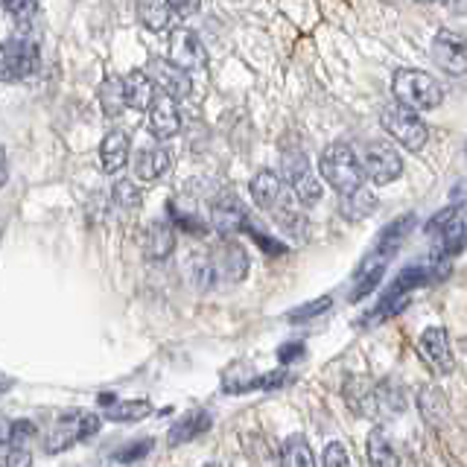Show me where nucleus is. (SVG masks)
<instances>
[{
  "label": "nucleus",
  "instance_id": "obj_9",
  "mask_svg": "<svg viewBox=\"0 0 467 467\" xmlns=\"http://www.w3.org/2000/svg\"><path fill=\"white\" fill-rule=\"evenodd\" d=\"M248 225V211L237 193H219L211 202V228L219 234V237H237L240 231H245Z\"/></svg>",
  "mask_w": 467,
  "mask_h": 467
},
{
  "label": "nucleus",
  "instance_id": "obj_21",
  "mask_svg": "<svg viewBox=\"0 0 467 467\" xmlns=\"http://www.w3.org/2000/svg\"><path fill=\"white\" fill-rule=\"evenodd\" d=\"M248 193H252V202L260 211H272L277 202L284 199V182L281 175L272 170H260L252 182H248Z\"/></svg>",
  "mask_w": 467,
  "mask_h": 467
},
{
  "label": "nucleus",
  "instance_id": "obj_14",
  "mask_svg": "<svg viewBox=\"0 0 467 467\" xmlns=\"http://www.w3.org/2000/svg\"><path fill=\"white\" fill-rule=\"evenodd\" d=\"M150 111V131L158 140H167L175 138L182 129V114H179V102L164 97V94H155L152 106L146 109Z\"/></svg>",
  "mask_w": 467,
  "mask_h": 467
},
{
  "label": "nucleus",
  "instance_id": "obj_39",
  "mask_svg": "<svg viewBox=\"0 0 467 467\" xmlns=\"http://www.w3.org/2000/svg\"><path fill=\"white\" fill-rule=\"evenodd\" d=\"M152 438H143V441H135V444H129V447H123V450H117L114 452V462H120V464H129V462H138V459H143L146 452L152 450Z\"/></svg>",
  "mask_w": 467,
  "mask_h": 467
},
{
  "label": "nucleus",
  "instance_id": "obj_8",
  "mask_svg": "<svg viewBox=\"0 0 467 467\" xmlns=\"http://www.w3.org/2000/svg\"><path fill=\"white\" fill-rule=\"evenodd\" d=\"M284 182L289 184V190L296 193L298 204H304V208H313L321 199V184L310 167V158L301 150L284 152Z\"/></svg>",
  "mask_w": 467,
  "mask_h": 467
},
{
  "label": "nucleus",
  "instance_id": "obj_22",
  "mask_svg": "<svg viewBox=\"0 0 467 467\" xmlns=\"http://www.w3.org/2000/svg\"><path fill=\"white\" fill-rule=\"evenodd\" d=\"M365 456H368V467H400V452L394 447L386 430L374 427L365 441Z\"/></svg>",
  "mask_w": 467,
  "mask_h": 467
},
{
  "label": "nucleus",
  "instance_id": "obj_46",
  "mask_svg": "<svg viewBox=\"0 0 467 467\" xmlns=\"http://www.w3.org/2000/svg\"><path fill=\"white\" fill-rule=\"evenodd\" d=\"M4 432H6V423H0V441H4Z\"/></svg>",
  "mask_w": 467,
  "mask_h": 467
},
{
  "label": "nucleus",
  "instance_id": "obj_12",
  "mask_svg": "<svg viewBox=\"0 0 467 467\" xmlns=\"http://www.w3.org/2000/svg\"><path fill=\"white\" fill-rule=\"evenodd\" d=\"M418 350L423 362L430 365L435 374H450L456 368V357H452V345H450V333L444 327H430L420 333Z\"/></svg>",
  "mask_w": 467,
  "mask_h": 467
},
{
  "label": "nucleus",
  "instance_id": "obj_33",
  "mask_svg": "<svg viewBox=\"0 0 467 467\" xmlns=\"http://www.w3.org/2000/svg\"><path fill=\"white\" fill-rule=\"evenodd\" d=\"M0 467H33V450L29 444H0Z\"/></svg>",
  "mask_w": 467,
  "mask_h": 467
},
{
  "label": "nucleus",
  "instance_id": "obj_43",
  "mask_svg": "<svg viewBox=\"0 0 467 467\" xmlns=\"http://www.w3.org/2000/svg\"><path fill=\"white\" fill-rule=\"evenodd\" d=\"M170 9L172 12H179L182 18H190V15H196L199 6H202V0H167Z\"/></svg>",
  "mask_w": 467,
  "mask_h": 467
},
{
  "label": "nucleus",
  "instance_id": "obj_25",
  "mask_svg": "<svg viewBox=\"0 0 467 467\" xmlns=\"http://www.w3.org/2000/svg\"><path fill=\"white\" fill-rule=\"evenodd\" d=\"M138 21L150 33H164L172 26V9L167 0H138Z\"/></svg>",
  "mask_w": 467,
  "mask_h": 467
},
{
  "label": "nucleus",
  "instance_id": "obj_34",
  "mask_svg": "<svg viewBox=\"0 0 467 467\" xmlns=\"http://www.w3.org/2000/svg\"><path fill=\"white\" fill-rule=\"evenodd\" d=\"M190 275H193V281H196V286H202V289H211V286H216V266H213V257H208V254H196L193 257V266H190Z\"/></svg>",
  "mask_w": 467,
  "mask_h": 467
},
{
  "label": "nucleus",
  "instance_id": "obj_48",
  "mask_svg": "<svg viewBox=\"0 0 467 467\" xmlns=\"http://www.w3.org/2000/svg\"><path fill=\"white\" fill-rule=\"evenodd\" d=\"M202 467H219V464H213V462H208V464H202Z\"/></svg>",
  "mask_w": 467,
  "mask_h": 467
},
{
  "label": "nucleus",
  "instance_id": "obj_31",
  "mask_svg": "<svg viewBox=\"0 0 467 467\" xmlns=\"http://www.w3.org/2000/svg\"><path fill=\"white\" fill-rule=\"evenodd\" d=\"M409 304V296H383V301H379L377 306H374V313H368L365 316L359 325L362 327H371V325H383L386 318H391V316H400L403 313V306Z\"/></svg>",
  "mask_w": 467,
  "mask_h": 467
},
{
  "label": "nucleus",
  "instance_id": "obj_42",
  "mask_svg": "<svg viewBox=\"0 0 467 467\" xmlns=\"http://www.w3.org/2000/svg\"><path fill=\"white\" fill-rule=\"evenodd\" d=\"M0 4H4V9L12 15L15 21L29 18V15H33V9H36V0H0Z\"/></svg>",
  "mask_w": 467,
  "mask_h": 467
},
{
  "label": "nucleus",
  "instance_id": "obj_16",
  "mask_svg": "<svg viewBox=\"0 0 467 467\" xmlns=\"http://www.w3.org/2000/svg\"><path fill=\"white\" fill-rule=\"evenodd\" d=\"M172 167V158L164 146H150V150H140L131 161V170H135V179L143 184L161 182Z\"/></svg>",
  "mask_w": 467,
  "mask_h": 467
},
{
  "label": "nucleus",
  "instance_id": "obj_20",
  "mask_svg": "<svg viewBox=\"0 0 467 467\" xmlns=\"http://www.w3.org/2000/svg\"><path fill=\"white\" fill-rule=\"evenodd\" d=\"M211 423H213L211 412H204V409H190L187 415H182V418L170 427L167 441H170V447L190 444L193 438H199V435L208 432V430H211Z\"/></svg>",
  "mask_w": 467,
  "mask_h": 467
},
{
  "label": "nucleus",
  "instance_id": "obj_47",
  "mask_svg": "<svg viewBox=\"0 0 467 467\" xmlns=\"http://www.w3.org/2000/svg\"><path fill=\"white\" fill-rule=\"evenodd\" d=\"M418 4H435V0H418Z\"/></svg>",
  "mask_w": 467,
  "mask_h": 467
},
{
  "label": "nucleus",
  "instance_id": "obj_2",
  "mask_svg": "<svg viewBox=\"0 0 467 467\" xmlns=\"http://www.w3.org/2000/svg\"><path fill=\"white\" fill-rule=\"evenodd\" d=\"M318 172L339 196H348V193H354V190L365 187V175L359 167L357 150L348 143H330L318 158Z\"/></svg>",
  "mask_w": 467,
  "mask_h": 467
},
{
  "label": "nucleus",
  "instance_id": "obj_6",
  "mask_svg": "<svg viewBox=\"0 0 467 467\" xmlns=\"http://www.w3.org/2000/svg\"><path fill=\"white\" fill-rule=\"evenodd\" d=\"M379 123H383V129L389 131V135L409 152H420L423 146H427V140H430V129H427V123L420 120V114L412 111V109L398 106V102L383 109Z\"/></svg>",
  "mask_w": 467,
  "mask_h": 467
},
{
  "label": "nucleus",
  "instance_id": "obj_4",
  "mask_svg": "<svg viewBox=\"0 0 467 467\" xmlns=\"http://www.w3.org/2000/svg\"><path fill=\"white\" fill-rule=\"evenodd\" d=\"M102 427V420L91 412H65L58 418L50 432L44 435V452H65L73 444H82L88 438H94Z\"/></svg>",
  "mask_w": 467,
  "mask_h": 467
},
{
  "label": "nucleus",
  "instance_id": "obj_23",
  "mask_svg": "<svg viewBox=\"0 0 467 467\" xmlns=\"http://www.w3.org/2000/svg\"><path fill=\"white\" fill-rule=\"evenodd\" d=\"M152 99H155L152 79L146 77L143 70L129 73V77L123 79V102H126V106L135 109V111H146L152 106Z\"/></svg>",
  "mask_w": 467,
  "mask_h": 467
},
{
  "label": "nucleus",
  "instance_id": "obj_18",
  "mask_svg": "<svg viewBox=\"0 0 467 467\" xmlns=\"http://www.w3.org/2000/svg\"><path fill=\"white\" fill-rule=\"evenodd\" d=\"M415 213H406L400 219H394V223H389L383 231H379V237H377V245H374V252L371 257H379V260H391L394 254L400 252V245L403 240L409 237V231L415 228Z\"/></svg>",
  "mask_w": 467,
  "mask_h": 467
},
{
  "label": "nucleus",
  "instance_id": "obj_1",
  "mask_svg": "<svg viewBox=\"0 0 467 467\" xmlns=\"http://www.w3.org/2000/svg\"><path fill=\"white\" fill-rule=\"evenodd\" d=\"M345 398H348V406L354 409L357 415L377 418V420L394 418L406 409L403 389L394 386L391 379H383V383H377V386L365 383V379H348Z\"/></svg>",
  "mask_w": 467,
  "mask_h": 467
},
{
  "label": "nucleus",
  "instance_id": "obj_40",
  "mask_svg": "<svg viewBox=\"0 0 467 467\" xmlns=\"http://www.w3.org/2000/svg\"><path fill=\"white\" fill-rule=\"evenodd\" d=\"M245 231L252 234L254 243H257V245H260L266 254H272V257H275V254H286V245H284V240H275V237H269V234H263V231L252 228V223L245 225Z\"/></svg>",
  "mask_w": 467,
  "mask_h": 467
},
{
  "label": "nucleus",
  "instance_id": "obj_41",
  "mask_svg": "<svg viewBox=\"0 0 467 467\" xmlns=\"http://www.w3.org/2000/svg\"><path fill=\"white\" fill-rule=\"evenodd\" d=\"M292 379L289 371H269V374H263V377H254V386L252 389H281L286 386Z\"/></svg>",
  "mask_w": 467,
  "mask_h": 467
},
{
  "label": "nucleus",
  "instance_id": "obj_10",
  "mask_svg": "<svg viewBox=\"0 0 467 467\" xmlns=\"http://www.w3.org/2000/svg\"><path fill=\"white\" fill-rule=\"evenodd\" d=\"M170 62L184 73H199L208 67V50L193 29H172L170 33Z\"/></svg>",
  "mask_w": 467,
  "mask_h": 467
},
{
  "label": "nucleus",
  "instance_id": "obj_7",
  "mask_svg": "<svg viewBox=\"0 0 467 467\" xmlns=\"http://www.w3.org/2000/svg\"><path fill=\"white\" fill-rule=\"evenodd\" d=\"M359 158V167H362V175L368 179L371 184L383 187V184H391L400 179L403 172V161H400V152L394 150V146L383 143V140H371L362 146V152H357Z\"/></svg>",
  "mask_w": 467,
  "mask_h": 467
},
{
  "label": "nucleus",
  "instance_id": "obj_5",
  "mask_svg": "<svg viewBox=\"0 0 467 467\" xmlns=\"http://www.w3.org/2000/svg\"><path fill=\"white\" fill-rule=\"evenodd\" d=\"M41 56L33 38L12 36L0 44V82H18L38 73Z\"/></svg>",
  "mask_w": 467,
  "mask_h": 467
},
{
  "label": "nucleus",
  "instance_id": "obj_3",
  "mask_svg": "<svg viewBox=\"0 0 467 467\" xmlns=\"http://www.w3.org/2000/svg\"><path fill=\"white\" fill-rule=\"evenodd\" d=\"M391 91L398 97V106L403 109H412V111H430V109H438L444 99V88L435 77L423 70H398L391 79Z\"/></svg>",
  "mask_w": 467,
  "mask_h": 467
},
{
  "label": "nucleus",
  "instance_id": "obj_36",
  "mask_svg": "<svg viewBox=\"0 0 467 467\" xmlns=\"http://www.w3.org/2000/svg\"><path fill=\"white\" fill-rule=\"evenodd\" d=\"M111 193H114V202L120 204V208H138V204L143 202V193H140V187L135 182H126L120 179L114 187H111Z\"/></svg>",
  "mask_w": 467,
  "mask_h": 467
},
{
  "label": "nucleus",
  "instance_id": "obj_17",
  "mask_svg": "<svg viewBox=\"0 0 467 467\" xmlns=\"http://www.w3.org/2000/svg\"><path fill=\"white\" fill-rule=\"evenodd\" d=\"M175 231L170 219H152L143 231V254L150 260H167L175 252Z\"/></svg>",
  "mask_w": 467,
  "mask_h": 467
},
{
  "label": "nucleus",
  "instance_id": "obj_13",
  "mask_svg": "<svg viewBox=\"0 0 467 467\" xmlns=\"http://www.w3.org/2000/svg\"><path fill=\"white\" fill-rule=\"evenodd\" d=\"M432 58L438 67H444L452 77H462L467 70V50H464V36L456 29H441L432 38Z\"/></svg>",
  "mask_w": 467,
  "mask_h": 467
},
{
  "label": "nucleus",
  "instance_id": "obj_35",
  "mask_svg": "<svg viewBox=\"0 0 467 467\" xmlns=\"http://www.w3.org/2000/svg\"><path fill=\"white\" fill-rule=\"evenodd\" d=\"M333 306V298H316V301H310V304H301V306H296L292 313H286V321H292V325H301V321H310V318H316V316H321V313H327Z\"/></svg>",
  "mask_w": 467,
  "mask_h": 467
},
{
  "label": "nucleus",
  "instance_id": "obj_19",
  "mask_svg": "<svg viewBox=\"0 0 467 467\" xmlns=\"http://www.w3.org/2000/svg\"><path fill=\"white\" fill-rule=\"evenodd\" d=\"M213 266H216V277L225 284H240L243 277L248 275V254L240 243H225L223 252L213 257Z\"/></svg>",
  "mask_w": 467,
  "mask_h": 467
},
{
  "label": "nucleus",
  "instance_id": "obj_29",
  "mask_svg": "<svg viewBox=\"0 0 467 467\" xmlns=\"http://www.w3.org/2000/svg\"><path fill=\"white\" fill-rule=\"evenodd\" d=\"M152 415L150 400H120V403H109L106 406V418L114 423H135Z\"/></svg>",
  "mask_w": 467,
  "mask_h": 467
},
{
  "label": "nucleus",
  "instance_id": "obj_15",
  "mask_svg": "<svg viewBox=\"0 0 467 467\" xmlns=\"http://www.w3.org/2000/svg\"><path fill=\"white\" fill-rule=\"evenodd\" d=\"M131 158V140H129V131L123 129H111L106 138L99 143V164H102V172L109 175H117Z\"/></svg>",
  "mask_w": 467,
  "mask_h": 467
},
{
  "label": "nucleus",
  "instance_id": "obj_32",
  "mask_svg": "<svg viewBox=\"0 0 467 467\" xmlns=\"http://www.w3.org/2000/svg\"><path fill=\"white\" fill-rule=\"evenodd\" d=\"M167 213H170L167 219H170V225H172V228L190 231V234H196V237H202V234L208 231V225H204L193 211H182L175 202H170V204H167Z\"/></svg>",
  "mask_w": 467,
  "mask_h": 467
},
{
  "label": "nucleus",
  "instance_id": "obj_24",
  "mask_svg": "<svg viewBox=\"0 0 467 467\" xmlns=\"http://www.w3.org/2000/svg\"><path fill=\"white\" fill-rule=\"evenodd\" d=\"M386 266H389V260H379V257H371L362 263V266L357 269V286L350 289V301H362L368 292H374L379 286V281H383V275H386Z\"/></svg>",
  "mask_w": 467,
  "mask_h": 467
},
{
  "label": "nucleus",
  "instance_id": "obj_38",
  "mask_svg": "<svg viewBox=\"0 0 467 467\" xmlns=\"http://www.w3.org/2000/svg\"><path fill=\"white\" fill-rule=\"evenodd\" d=\"M321 467H354L342 441H330L325 447V452H321Z\"/></svg>",
  "mask_w": 467,
  "mask_h": 467
},
{
  "label": "nucleus",
  "instance_id": "obj_37",
  "mask_svg": "<svg viewBox=\"0 0 467 467\" xmlns=\"http://www.w3.org/2000/svg\"><path fill=\"white\" fill-rule=\"evenodd\" d=\"M29 438H36V423L33 420H12V423H6L4 441H9V444H29ZM4 441H0V444H4Z\"/></svg>",
  "mask_w": 467,
  "mask_h": 467
},
{
  "label": "nucleus",
  "instance_id": "obj_44",
  "mask_svg": "<svg viewBox=\"0 0 467 467\" xmlns=\"http://www.w3.org/2000/svg\"><path fill=\"white\" fill-rule=\"evenodd\" d=\"M301 354H304L301 342H286V345L277 348V359H281V362H292V359H298Z\"/></svg>",
  "mask_w": 467,
  "mask_h": 467
},
{
  "label": "nucleus",
  "instance_id": "obj_28",
  "mask_svg": "<svg viewBox=\"0 0 467 467\" xmlns=\"http://www.w3.org/2000/svg\"><path fill=\"white\" fill-rule=\"evenodd\" d=\"M339 211L348 219H365V216H371L377 211V196L371 193V190L359 187V190H354V193H348V196L339 199Z\"/></svg>",
  "mask_w": 467,
  "mask_h": 467
},
{
  "label": "nucleus",
  "instance_id": "obj_26",
  "mask_svg": "<svg viewBox=\"0 0 467 467\" xmlns=\"http://www.w3.org/2000/svg\"><path fill=\"white\" fill-rule=\"evenodd\" d=\"M97 97H99V109L106 117H120V111L126 109L123 102V79L120 77H106L97 88Z\"/></svg>",
  "mask_w": 467,
  "mask_h": 467
},
{
  "label": "nucleus",
  "instance_id": "obj_27",
  "mask_svg": "<svg viewBox=\"0 0 467 467\" xmlns=\"http://www.w3.org/2000/svg\"><path fill=\"white\" fill-rule=\"evenodd\" d=\"M281 467H318L304 435H289L281 450Z\"/></svg>",
  "mask_w": 467,
  "mask_h": 467
},
{
  "label": "nucleus",
  "instance_id": "obj_11",
  "mask_svg": "<svg viewBox=\"0 0 467 467\" xmlns=\"http://www.w3.org/2000/svg\"><path fill=\"white\" fill-rule=\"evenodd\" d=\"M143 73L152 79L155 91L161 88V94L175 99V102L190 97V91H193V79H190V73L175 67L172 62H167V58H150V67H146Z\"/></svg>",
  "mask_w": 467,
  "mask_h": 467
},
{
  "label": "nucleus",
  "instance_id": "obj_45",
  "mask_svg": "<svg viewBox=\"0 0 467 467\" xmlns=\"http://www.w3.org/2000/svg\"><path fill=\"white\" fill-rule=\"evenodd\" d=\"M6 179H9V172H6V161H4V155H0V187L6 184Z\"/></svg>",
  "mask_w": 467,
  "mask_h": 467
},
{
  "label": "nucleus",
  "instance_id": "obj_30",
  "mask_svg": "<svg viewBox=\"0 0 467 467\" xmlns=\"http://www.w3.org/2000/svg\"><path fill=\"white\" fill-rule=\"evenodd\" d=\"M432 281L430 275V266H406L398 277H394V284L389 289V296H409L412 289H420Z\"/></svg>",
  "mask_w": 467,
  "mask_h": 467
}]
</instances>
